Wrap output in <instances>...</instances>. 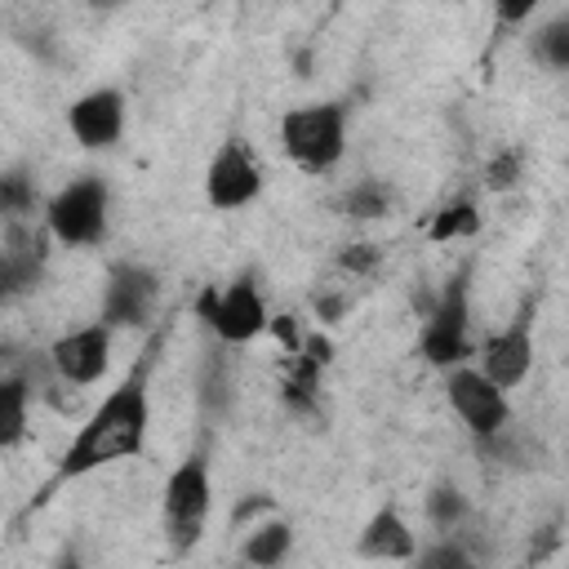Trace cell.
Returning <instances> with one entry per match:
<instances>
[{"mask_svg": "<svg viewBox=\"0 0 569 569\" xmlns=\"http://www.w3.org/2000/svg\"><path fill=\"white\" fill-rule=\"evenodd\" d=\"M542 0H493V13H498V22H507V27H520L525 18H533V9H538Z\"/></svg>", "mask_w": 569, "mask_h": 569, "instance_id": "26", "label": "cell"}, {"mask_svg": "<svg viewBox=\"0 0 569 569\" xmlns=\"http://www.w3.org/2000/svg\"><path fill=\"white\" fill-rule=\"evenodd\" d=\"M533 53H538L547 67L569 71V13H560V18H551V22H542V27L533 31Z\"/></svg>", "mask_w": 569, "mask_h": 569, "instance_id": "20", "label": "cell"}, {"mask_svg": "<svg viewBox=\"0 0 569 569\" xmlns=\"http://www.w3.org/2000/svg\"><path fill=\"white\" fill-rule=\"evenodd\" d=\"M445 400L453 409V418L480 440H498L511 422V405H507V391L480 369V365H453L445 369Z\"/></svg>", "mask_w": 569, "mask_h": 569, "instance_id": "6", "label": "cell"}, {"mask_svg": "<svg viewBox=\"0 0 569 569\" xmlns=\"http://www.w3.org/2000/svg\"><path fill=\"white\" fill-rule=\"evenodd\" d=\"M298 351H302L307 360H316V365H329V360H333V342H329V338H325L320 329H316V333H307ZM298 351H293V356H298Z\"/></svg>", "mask_w": 569, "mask_h": 569, "instance_id": "28", "label": "cell"}, {"mask_svg": "<svg viewBox=\"0 0 569 569\" xmlns=\"http://www.w3.org/2000/svg\"><path fill=\"white\" fill-rule=\"evenodd\" d=\"M209 507H213V480H209V458L204 449L187 453L169 480H164V493H160V511H164V533L178 551H191L196 538L204 533V520H209Z\"/></svg>", "mask_w": 569, "mask_h": 569, "instance_id": "4", "label": "cell"}, {"mask_svg": "<svg viewBox=\"0 0 569 569\" xmlns=\"http://www.w3.org/2000/svg\"><path fill=\"white\" fill-rule=\"evenodd\" d=\"M520 178H525V156L516 147H502L498 156H489V164H485V187L489 191H511Z\"/></svg>", "mask_w": 569, "mask_h": 569, "instance_id": "23", "label": "cell"}, {"mask_svg": "<svg viewBox=\"0 0 569 569\" xmlns=\"http://www.w3.org/2000/svg\"><path fill=\"white\" fill-rule=\"evenodd\" d=\"M418 560L422 565H458L462 569V565H471V551L462 542H440V547H427Z\"/></svg>", "mask_w": 569, "mask_h": 569, "instance_id": "25", "label": "cell"}, {"mask_svg": "<svg viewBox=\"0 0 569 569\" xmlns=\"http://www.w3.org/2000/svg\"><path fill=\"white\" fill-rule=\"evenodd\" d=\"M280 147L302 173H329L347 151V111L338 102H307L284 111Z\"/></svg>", "mask_w": 569, "mask_h": 569, "instance_id": "3", "label": "cell"}, {"mask_svg": "<svg viewBox=\"0 0 569 569\" xmlns=\"http://www.w3.org/2000/svg\"><path fill=\"white\" fill-rule=\"evenodd\" d=\"M111 365V325H80L67 329L62 338H53L49 347V369L67 382V387H93Z\"/></svg>", "mask_w": 569, "mask_h": 569, "instance_id": "10", "label": "cell"}, {"mask_svg": "<svg viewBox=\"0 0 569 569\" xmlns=\"http://www.w3.org/2000/svg\"><path fill=\"white\" fill-rule=\"evenodd\" d=\"M107 182L98 173H80L71 178L67 187H58L44 204V227L58 244H71V249H84V244H98L107 236Z\"/></svg>", "mask_w": 569, "mask_h": 569, "instance_id": "5", "label": "cell"}, {"mask_svg": "<svg viewBox=\"0 0 569 569\" xmlns=\"http://www.w3.org/2000/svg\"><path fill=\"white\" fill-rule=\"evenodd\" d=\"M378 262H382V253H378V244H342L338 249V267L347 271V276H373L378 271Z\"/></svg>", "mask_w": 569, "mask_h": 569, "instance_id": "24", "label": "cell"}, {"mask_svg": "<svg viewBox=\"0 0 569 569\" xmlns=\"http://www.w3.org/2000/svg\"><path fill=\"white\" fill-rule=\"evenodd\" d=\"M480 204L471 200V196H453V200H445L431 218H427V240H436V244H449V240H471L476 231H480Z\"/></svg>", "mask_w": 569, "mask_h": 569, "instance_id": "15", "label": "cell"}, {"mask_svg": "<svg viewBox=\"0 0 569 569\" xmlns=\"http://www.w3.org/2000/svg\"><path fill=\"white\" fill-rule=\"evenodd\" d=\"M267 325H271V311H267V298H262L258 280H253V276H236V280L218 293V311H213L209 329H213L227 347H244V342H253Z\"/></svg>", "mask_w": 569, "mask_h": 569, "instance_id": "12", "label": "cell"}, {"mask_svg": "<svg viewBox=\"0 0 569 569\" xmlns=\"http://www.w3.org/2000/svg\"><path fill=\"white\" fill-rule=\"evenodd\" d=\"M427 520L436 525V529H458L462 520H467V498H462V489H453V485H436L431 493H427Z\"/></svg>", "mask_w": 569, "mask_h": 569, "instance_id": "21", "label": "cell"}, {"mask_svg": "<svg viewBox=\"0 0 569 569\" xmlns=\"http://www.w3.org/2000/svg\"><path fill=\"white\" fill-rule=\"evenodd\" d=\"M289 547H293V529H289V520H267V525L249 529V538H244L240 556H244L249 565L271 569V565H280V560L289 556Z\"/></svg>", "mask_w": 569, "mask_h": 569, "instance_id": "17", "label": "cell"}, {"mask_svg": "<svg viewBox=\"0 0 569 569\" xmlns=\"http://www.w3.org/2000/svg\"><path fill=\"white\" fill-rule=\"evenodd\" d=\"M67 129L84 151H107L120 142L124 133V93L116 84H98L89 93H80L67 107Z\"/></svg>", "mask_w": 569, "mask_h": 569, "instance_id": "11", "label": "cell"}, {"mask_svg": "<svg viewBox=\"0 0 569 569\" xmlns=\"http://www.w3.org/2000/svg\"><path fill=\"white\" fill-rule=\"evenodd\" d=\"M262 196V164L244 138H227L204 164V200L218 213H236Z\"/></svg>", "mask_w": 569, "mask_h": 569, "instance_id": "7", "label": "cell"}, {"mask_svg": "<svg viewBox=\"0 0 569 569\" xmlns=\"http://www.w3.org/2000/svg\"><path fill=\"white\" fill-rule=\"evenodd\" d=\"M0 209H4L9 218H27V213L36 209V187H31V178H27L22 169H9V173L0 178Z\"/></svg>", "mask_w": 569, "mask_h": 569, "instance_id": "22", "label": "cell"}, {"mask_svg": "<svg viewBox=\"0 0 569 569\" xmlns=\"http://www.w3.org/2000/svg\"><path fill=\"white\" fill-rule=\"evenodd\" d=\"M320 369H325V365L307 360L302 351H298V356H289V369H284L280 396H284V405H289L293 413H311V409L320 405Z\"/></svg>", "mask_w": 569, "mask_h": 569, "instance_id": "16", "label": "cell"}, {"mask_svg": "<svg viewBox=\"0 0 569 569\" xmlns=\"http://www.w3.org/2000/svg\"><path fill=\"white\" fill-rule=\"evenodd\" d=\"M147 431H151L147 369H133L116 391H107L98 400V409L71 436V445L58 458V480H76V476H89L120 458H138L147 449Z\"/></svg>", "mask_w": 569, "mask_h": 569, "instance_id": "1", "label": "cell"}, {"mask_svg": "<svg viewBox=\"0 0 569 569\" xmlns=\"http://www.w3.org/2000/svg\"><path fill=\"white\" fill-rule=\"evenodd\" d=\"M316 316H320V320H338V316H342V298H333V293H316Z\"/></svg>", "mask_w": 569, "mask_h": 569, "instance_id": "29", "label": "cell"}, {"mask_svg": "<svg viewBox=\"0 0 569 569\" xmlns=\"http://www.w3.org/2000/svg\"><path fill=\"white\" fill-rule=\"evenodd\" d=\"M356 551H360L365 560H413V556H418V542H413L409 520H405L391 502H382V507L365 520V529H360V538H356Z\"/></svg>", "mask_w": 569, "mask_h": 569, "instance_id": "14", "label": "cell"}, {"mask_svg": "<svg viewBox=\"0 0 569 569\" xmlns=\"http://www.w3.org/2000/svg\"><path fill=\"white\" fill-rule=\"evenodd\" d=\"M49 244V227H31L27 218H9V231H4V253H0V280H4V293L18 298L27 293L40 271H44V249Z\"/></svg>", "mask_w": 569, "mask_h": 569, "instance_id": "13", "label": "cell"}, {"mask_svg": "<svg viewBox=\"0 0 569 569\" xmlns=\"http://www.w3.org/2000/svg\"><path fill=\"white\" fill-rule=\"evenodd\" d=\"M160 307V280L142 262H116L102 289V320L111 329H147Z\"/></svg>", "mask_w": 569, "mask_h": 569, "instance_id": "9", "label": "cell"}, {"mask_svg": "<svg viewBox=\"0 0 569 569\" xmlns=\"http://www.w3.org/2000/svg\"><path fill=\"white\" fill-rule=\"evenodd\" d=\"M387 209H391V187L378 182V178H360V182L347 187V196H342V213L356 218V222H373V218H382Z\"/></svg>", "mask_w": 569, "mask_h": 569, "instance_id": "19", "label": "cell"}, {"mask_svg": "<svg viewBox=\"0 0 569 569\" xmlns=\"http://www.w3.org/2000/svg\"><path fill=\"white\" fill-rule=\"evenodd\" d=\"M267 329L280 338V347H284L289 356H293V351L302 347V338H307V333H298V316H271V325H267Z\"/></svg>", "mask_w": 569, "mask_h": 569, "instance_id": "27", "label": "cell"}, {"mask_svg": "<svg viewBox=\"0 0 569 569\" xmlns=\"http://www.w3.org/2000/svg\"><path fill=\"white\" fill-rule=\"evenodd\" d=\"M27 400H31L27 382L18 373H4L0 382V445L4 449H13L27 436Z\"/></svg>", "mask_w": 569, "mask_h": 569, "instance_id": "18", "label": "cell"}, {"mask_svg": "<svg viewBox=\"0 0 569 569\" xmlns=\"http://www.w3.org/2000/svg\"><path fill=\"white\" fill-rule=\"evenodd\" d=\"M533 311H538L533 298H525L520 311L476 347L480 369H485L502 391H516V387L529 378V369H533Z\"/></svg>", "mask_w": 569, "mask_h": 569, "instance_id": "8", "label": "cell"}, {"mask_svg": "<svg viewBox=\"0 0 569 569\" xmlns=\"http://www.w3.org/2000/svg\"><path fill=\"white\" fill-rule=\"evenodd\" d=\"M84 4H93V9H116V4H124V0H84Z\"/></svg>", "mask_w": 569, "mask_h": 569, "instance_id": "30", "label": "cell"}, {"mask_svg": "<svg viewBox=\"0 0 569 569\" xmlns=\"http://www.w3.org/2000/svg\"><path fill=\"white\" fill-rule=\"evenodd\" d=\"M418 356L436 369H453L467 365V356H476L471 347V271H453L445 280V289L431 298L422 329H418Z\"/></svg>", "mask_w": 569, "mask_h": 569, "instance_id": "2", "label": "cell"}]
</instances>
